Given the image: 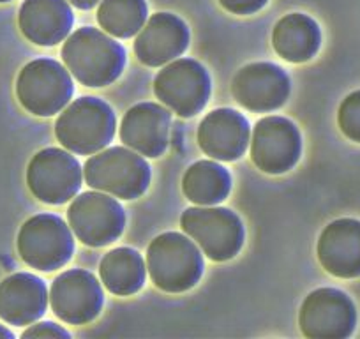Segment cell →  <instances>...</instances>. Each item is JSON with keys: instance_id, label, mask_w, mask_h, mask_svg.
<instances>
[{"instance_id": "6da1fadb", "label": "cell", "mask_w": 360, "mask_h": 339, "mask_svg": "<svg viewBox=\"0 0 360 339\" xmlns=\"http://www.w3.org/2000/svg\"><path fill=\"white\" fill-rule=\"evenodd\" d=\"M62 60L82 85L101 89L122 75L126 50L110 34L94 27H82L64 41Z\"/></svg>"}, {"instance_id": "7a4b0ae2", "label": "cell", "mask_w": 360, "mask_h": 339, "mask_svg": "<svg viewBox=\"0 0 360 339\" xmlns=\"http://www.w3.org/2000/svg\"><path fill=\"white\" fill-rule=\"evenodd\" d=\"M205 269L198 244L176 231L158 235L147 249V271L152 283L166 293L195 288Z\"/></svg>"}, {"instance_id": "3957f363", "label": "cell", "mask_w": 360, "mask_h": 339, "mask_svg": "<svg viewBox=\"0 0 360 339\" xmlns=\"http://www.w3.org/2000/svg\"><path fill=\"white\" fill-rule=\"evenodd\" d=\"M117 119L112 106L99 98H79L65 106L55 122V136L64 148L78 155H92L110 145Z\"/></svg>"}, {"instance_id": "277c9868", "label": "cell", "mask_w": 360, "mask_h": 339, "mask_svg": "<svg viewBox=\"0 0 360 339\" xmlns=\"http://www.w3.org/2000/svg\"><path fill=\"white\" fill-rule=\"evenodd\" d=\"M86 186L120 200L140 198L152 179L150 165L129 147H110L96 152L83 166Z\"/></svg>"}, {"instance_id": "5b68a950", "label": "cell", "mask_w": 360, "mask_h": 339, "mask_svg": "<svg viewBox=\"0 0 360 339\" xmlns=\"http://www.w3.org/2000/svg\"><path fill=\"white\" fill-rule=\"evenodd\" d=\"M180 224L212 262L231 260L244 245L245 230L240 217L224 207H191L182 214Z\"/></svg>"}, {"instance_id": "8992f818", "label": "cell", "mask_w": 360, "mask_h": 339, "mask_svg": "<svg viewBox=\"0 0 360 339\" xmlns=\"http://www.w3.org/2000/svg\"><path fill=\"white\" fill-rule=\"evenodd\" d=\"M75 85L71 72L53 58H36L20 71L16 98L36 117H53L71 101Z\"/></svg>"}, {"instance_id": "52a82bcc", "label": "cell", "mask_w": 360, "mask_h": 339, "mask_svg": "<svg viewBox=\"0 0 360 339\" xmlns=\"http://www.w3.org/2000/svg\"><path fill=\"white\" fill-rule=\"evenodd\" d=\"M20 257L29 267L51 272L68 265L75 252L71 226L55 214H37L20 228L16 241Z\"/></svg>"}, {"instance_id": "ba28073f", "label": "cell", "mask_w": 360, "mask_h": 339, "mask_svg": "<svg viewBox=\"0 0 360 339\" xmlns=\"http://www.w3.org/2000/svg\"><path fill=\"white\" fill-rule=\"evenodd\" d=\"M212 83L209 71L195 58L168 62L154 79V94L179 117H195L210 99Z\"/></svg>"}, {"instance_id": "9c48e42d", "label": "cell", "mask_w": 360, "mask_h": 339, "mask_svg": "<svg viewBox=\"0 0 360 339\" xmlns=\"http://www.w3.org/2000/svg\"><path fill=\"white\" fill-rule=\"evenodd\" d=\"M72 234L89 248H105L115 242L126 228V210L112 195L86 191L76 196L68 210Z\"/></svg>"}, {"instance_id": "30bf717a", "label": "cell", "mask_w": 360, "mask_h": 339, "mask_svg": "<svg viewBox=\"0 0 360 339\" xmlns=\"http://www.w3.org/2000/svg\"><path fill=\"white\" fill-rule=\"evenodd\" d=\"M83 181L82 165L69 151L43 148L27 168V186L39 202L64 205L78 195Z\"/></svg>"}, {"instance_id": "8fae6325", "label": "cell", "mask_w": 360, "mask_h": 339, "mask_svg": "<svg viewBox=\"0 0 360 339\" xmlns=\"http://www.w3.org/2000/svg\"><path fill=\"white\" fill-rule=\"evenodd\" d=\"M302 136L286 117L270 115L258 120L251 136V159L256 168L269 175H283L299 162Z\"/></svg>"}, {"instance_id": "7c38bea8", "label": "cell", "mask_w": 360, "mask_h": 339, "mask_svg": "<svg viewBox=\"0 0 360 339\" xmlns=\"http://www.w3.org/2000/svg\"><path fill=\"white\" fill-rule=\"evenodd\" d=\"M356 311L352 299L335 288H318L304 299L299 313L300 331L313 339H342L352 335Z\"/></svg>"}, {"instance_id": "4fadbf2b", "label": "cell", "mask_w": 360, "mask_h": 339, "mask_svg": "<svg viewBox=\"0 0 360 339\" xmlns=\"http://www.w3.org/2000/svg\"><path fill=\"white\" fill-rule=\"evenodd\" d=\"M55 316L69 325H85L101 314L105 293L92 272L71 269L58 276L50 290Z\"/></svg>"}, {"instance_id": "5bb4252c", "label": "cell", "mask_w": 360, "mask_h": 339, "mask_svg": "<svg viewBox=\"0 0 360 339\" xmlns=\"http://www.w3.org/2000/svg\"><path fill=\"white\" fill-rule=\"evenodd\" d=\"M231 92L242 108L266 113L279 110L288 101L292 82L279 65L272 62H255L235 75Z\"/></svg>"}, {"instance_id": "9a60e30c", "label": "cell", "mask_w": 360, "mask_h": 339, "mask_svg": "<svg viewBox=\"0 0 360 339\" xmlns=\"http://www.w3.org/2000/svg\"><path fill=\"white\" fill-rule=\"evenodd\" d=\"M189 39L191 36L184 20L172 13H155L138 32L134 53L141 64L161 68L184 53Z\"/></svg>"}, {"instance_id": "2e32d148", "label": "cell", "mask_w": 360, "mask_h": 339, "mask_svg": "<svg viewBox=\"0 0 360 339\" xmlns=\"http://www.w3.org/2000/svg\"><path fill=\"white\" fill-rule=\"evenodd\" d=\"M251 138L248 119L237 110L210 112L198 127V145L216 161H237L245 154Z\"/></svg>"}, {"instance_id": "e0dca14e", "label": "cell", "mask_w": 360, "mask_h": 339, "mask_svg": "<svg viewBox=\"0 0 360 339\" xmlns=\"http://www.w3.org/2000/svg\"><path fill=\"white\" fill-rule=\"evenodd\" d=\"M172 115L168 108L155 103H140L124 115L120 140L145 158H159L169 143Z\"/></svg>"}, {"instance_id": "ac0fdd59", "label": "cell", "mask_w": 360, "mask_h": 339, "mask_svg": "<svg viewBox=\"0 0 360 339\" xmlns=\"http://www.w3.org/2000/svg\"><path fill=\"white\" fill-rule=\"evenodd\" d=\"M318 260L328 274L341 279L360 276V221H332L318 238Z\"/></svg>"}, {"instance_id": "d6986e66", "label": "cell", "mask_w": 360, "mask_h": 339, "mask_svg": "<svg viewBox=\"0 0 360 339\" xmlns=\"http://www.w3.org/2000/svg\"><path fill=\"white\" fill-rule=\"evenodd\" d=\"M46 283L29 272H16L0 283V318L25 327L39 320L48 307Z\"/></svg>"}, {"instance_id": "ffe728a7", "label": "cell", "mask_w": 360, "mask_h": 339, "mask_svg": "<svg viewBox=\"0 0 360 339\" xmlns=\"http://www.w3.org/2000/svg\"><path fill=\"white\" fill-rule=\"evenodd\" d=\"M75 16L68 0H25L18 27L25 39L37 46H55L68 39Z\"/></svg>"}, {"instance_id": "44dd1931", "label": "cell", "mask_w": 360, "mask_h": 339, "mask_svg": "<svg viewBox=\"0 0 360 339\" xmlns=\"http://www.w3.org/2000/svg\"><path fill=\"white\" fill-rule=\"evenodd\" d=\"M320 27L311 16L302 13L283 16L272 32V46L276 53L292 64L311 60L320 50Z\"/></svg>"}, {"instance_id": "7402d4cb", "label": "cell", "mask_w": 360, "mask_h": 339, "mask_svg": "<svg viewBox=\"0 0 360 339\" xmlns=\"http://www.w3.org/2000/svg\"><path fill=\"white\" fill-rule=\"evenodd\" d=\"M99 276L110 293L129 297L140 292L147 278V265L138 251L117 248L106 252L99 265Z\"/></svg>"}, {"instance_id": "603a6c76", "label": "cell", "mask_w": 360, "mask_h": 339, "mask_svg": "<svg viewBox=\"0 0 360 339\" xmlns=\"http://www.w3.org/2000/svg\"><path fill=\"white\" fill-rule=\"evenodd\" d=\"M182 191L195 205H217L231 191V175L223 165L210 159L196 161L186 170Z\"/></svg>"}, {"instance_id": "cb8c5ba5", "label": "cell", "mask_w": 360, "mask_h": 339, "mask_svg": "<svg viewBox=\"0 0 360 339\" xmlns=\"http://www.w3.org/2000/svg\"><path fill=\"white\" fill-rule=\"evenodd\" d=\"M148 20L145 0H101L98 8V23L106 34L117 39L136 36Z\"/></svg>"}, {"instance_id": "d4e9b609", "label": "cell", "mask_w": 360, "mask_h": 339, "mask_svg": "<svg viewBox=\"0 0 360 339\" xmlns=\"http://www.w3.org/2000/svg\"><path fill=\"white\" fill-rule=\"evenodd\" d=\"M338 124L341 133L348 140L360 143V91L352 92L342 99L339 106Z\"/></svg>"}, {"instance_id": "484cf974", "label": "cell", "mask_w": 360, "mask_h": 339, "mask_svg": "<svg viewBox=\"0 0 360 339\" xmlns=\"http://www.w3.org/2000/svg\"><path fill=\"white\" fill-rule=\"evenodd\" d=\"M22 338H36V339H43V338H62V339H68L69 338V332L65 328H62L60 325L53 324V321H34L30 324V327L27 331H23Z\"/></svg>"}, {"instance_id": "4316f807", "label": "cell", "mask_w": 360, "mask_h": 339, "mask_svg": "<svg viewBox=\"0 0 360 339\" xmlns=\"http://www.w3.org/2000/svg\"><path fill=\"white\" fill-rule=\"evenodd\" d=\"M217 2H219L221 8L226 9L228 13L238 16L255 15V13L262 11V9L269 4V0H217Z\"/></svg>"}, {"instance_id": "83f0119b", "label": "cell", "mask_w": 360, "mask_h": 339, "mask_svg": "<svg viewBox=\"0 0 360 339\" xmlns=\"http://www.w3.org/2000/svg\"><path fill=\"white\" fill-rule=\"evenodd\" d=\"M69 4L75 6L76 9H82V11H89V9L96 8V6L101 2V0H68Z\"/></svg>"}, {"instance_id": "f1b7e54d", "label": "cell", "mask_w": 360, "mask_h": 339, "mask_svg": "<svg viewBox=\"0 0 360 339\" xmlns=\"http://www.w3.org/2000/svg\"><path fill=\"white\" fill-rule=\"evenodd\" d=\"M13 338H15V334H13L8 327L0 325V339H13Z\"/></svg>"}, {"instance_id": "f546056e", "label": "cell", "mask_w": 360, "mask_h": 339, "mask_svg": "<svg viewBox=\"0 0 360 339\" xmlns=\"http://www.w3.org/2000/svg\"><path fill=\"white\" fill-rule=\"evenodd\" d=\"M6 2H11V0H0V4H6Z\"/></svg>"}]
</instances>
